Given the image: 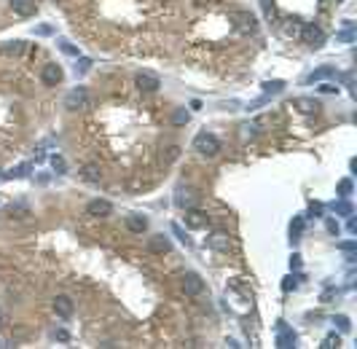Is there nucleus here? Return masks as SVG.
<instances>
[{
	"label": "nucleus",
	"instance_id": "24",
	"mask_svg": "<svg viewBox=\"0 0 357 349\" xmlns=\"http://www.w3.org/2000/svg\"><path fill=\"white\" fill-rule=\"evenodd\" d=\"M301 231H304V220L296 218V223L290 226V242H298L301 239Z\"/></svg>",
	"mask_w": 357,
	"mask_h": 349
},
{
	"label": "nucleus",
	"instance_id": "22",
	"mask_svg": "<svg viewBox=\"0 0 357 349\" xmlns=\"http://www.w3.org/2000/svg\"><path fill=\"white\" fill-rule=\"evenodd\" d=\"M188 118H191V113H188L185 108H177V110L172 113V124H177V126H180V124H188Z\"/></svg>",
	"mask_w": 357,
	"mask_h": 349
},
{
	"label": "nucleus",
	"instance_id": "23",
	"mask_svg": "<svg viewBox=\"0 0 357 349\" xmlns=\"http://www.w3.org/2000/svg\"><path fill=\"white\" fill-rule=\"evenodd\" d=\"M352 191H354V185H352V180H349V177H344V180H341V183H338V194H341V196H344V199H349V196H352Z\"/></svg>",
	"mask_w": 357,
	"mask_h": 349
},
{
	"label": "nucleus",
	"instance_id": "33",
	"mask_svg": "<svg viewBox=\"0 0 357 349\" xmlns=\"http://www.w3.org/2000/svg\"><path fill=\"white\" fill-rule=\"evenodd\" d=\"M59 49H62L64 54H73V56H78V49H73V46H70L68 41H59Z\"/></svg>",
	"mask_w": 357,
	"mask_h": 349
},
{
	"label": "nucleus",
	"instance_id": "9",
	"mask_svg": "<svg viewBox=\"0 0 357 349\" xmlns=\"http://www.w3.org/2000/svg\"><path fill=\"white\" fill-rule=\"evenodd\" d=\"M86 215H91V218H108V215H113V204L108 199H91L86 204Z\"/></svg>",
	"mask_w": 357,
	"mask_h": 349
},
{
	"label": "nucleus",
	"instance_id": "5",
	"mask_svg": "<svg viewBox=\"0 0 357 349\" xmlns=\"http://www.w3.org/2000/svg\"><path fill=\"white\" fill-rule=\"evenodd\" d=\"M301 38H304V43L309 46V49H322L325 46V30L319 24H306Z\"/></svg>",
	"mask_w": 357,
	"mask_h": 349
},
{
	"label": "nucleus",
	"instance_id": "21",
	"mask_svg": "<svg viewBox=\"0 0 357 349\" xmlns=\"http://www.w3.org/2000/svg\"><path fill=\"white\" fill-rule=\"evenodd\" d=\"M83 180H89V183H100V169L89 164V167H83Z\"/></svg>",
	"mask_w": 357,
	"mask_h": 349
},
{
	"label": "nucleus",
	"instance_id": "12",
	"mask_svg": "<svg viewBox=\"0 0 357 349\" xmlns=\"http://www.w3.org/2000/svg\"><path fill=\"white\" fill-rule=\"evenodd\" d=\"M54 312L59 314V317H73L75 312V304H73V298L70 296H54Z\"/></svg>",
	"mask_w": 357,
	"mask_h": 349
},
{
	"label": "nucleus",
	"instance_id": "2",
	"mask_svg": "<svg viewBox=\"0 0 357 349\" xmlns=\"http://www.w3.org/2000/svg\"><path fill=\"white\" fill-rule=\"evenodd\" d=\"M193 150H199L202 156H218L220 150V140L212 135V132H199L193 137Z\"/></svg>",
	"mask_w": 357,
	"mask_h": 349
},
{
	"label": "nucleus",
	"instance_id": "31",
	"mask_svg": "<svg viewBox=\"0 0 357 349\" xmlns=\"http://www.w3.org/2000/svg\"><path fill=\"white\" fill-rule=\"evenodd\" d=\"M51 338H59V341H70V333L64 331V328H56V331H51Z\"/></svg>",
	"mask_w": 357,
	"mask_h": 349
},
{
	"label": "nucleus",
	"instance_id": "15",
	"mask_svg": "<svg viewBox=\"0 0 357 349\" xmlns=\"http://www.w3.org/2000/svg\"><path fill=\"white\" fill-rule=\"evenodd\" d=\"M210 244L215 250H229L231 247V239H229V234L225 231H212L210 234Z\"/></svg>",
	"mask_w": 357,
	"mask_h": 349
},
{
	"label": "nucleus",
	"instance_id": "36",
	"mask_svg": "<svg viewBox=\"0 0 357 349\" xmlns=\"http://www.w3.org/2000/svg\"><path fill=\"white\" fill-rule=\"evenodd\" d=\"M338 247H341V250H346V252H352V250H354V242H341Z\"/></svg>",
	"mask_w": 357,
	"mask_h": 349
},
{
	"label": "nucleus",
	"instance_id": "29",
	"mask_svg": "<svg viewBox=\"0 0 357 349\" xmlns=\"http://www.w3.org/2000/svg\"><path fill=\"white\" fill-rule=\"evenodd\" d=\"M333 210L341 212V215H352V204L349 202H338V204H333Z\"/></svg>",
	"mask_w": 357,
	"mask_h": 349
},
{
	"label": "nucleus",
	"instance_id": "32",
	"mask_svg": "<svg viewBox=\"0 0 357 349\" xmlns=\"http://www.w3.org/2000/svg\"><path fill=\"white\" fill-rule=\"evenodd\" d=\"M263 11H266V16H274V0H261Z\"/></svg>",
	"mask_w": 357,
	"mask_h": 349
},
{
	"label": "nucleus",
	"instance_id": "8",
	"mask_svg": "<svg viewBox=\"0 0 357 349\" xmlns=\"http://www.w3.org/2000/svg\"><path fill=\"white\" fill-rule=\"evenodd\" d=\"M64 78V73L62 68L56 62H49V65H43V70H41V81L46 83V86H59Z\"/></svg>",
	"mask_w": 357,
	"mask_h": 349
},
{
	"label": "nucleus",
	"instance_id": "4",
	"mask_svg": "<svg viewBox=\"0 0 357 349\" xmlns=\"http://www.w3.org/2000/svg\"><path fill=\"white\" fill-rule=\"evenodd\" d=\"M199 191L196 188H191V185H180L177 188V194H175V204L180 207V210H193L196 204H199Z\"/></svg>",
	"mask_w": 357,
	"mask_h": 349
},
{
	"label": "nucleus",
	"instance_id": "35",
	"mask_svg": "<svg viewBox=\"0 0 357 349\" xmlns=\"http://www.w3.org/2000/svg\"><path fill=\"white\" fill-rule=\"evenodd\" d=\"M322 346H325V349H331V346H338V336H328Z\"/></svg>",
	"mask_w": 357,
	"mask_h": 349
},
{
	"label": "nucleus",
	"instance_id": "40",
	"mask_svg": "<svg viewBox=\"0 0 357 349\" xmlns=\"http://www.w3.org/2000/svg\"><path fill=\"white\" fill-rule=\"evenodd\" d=\"M6 325V314H3V309H0V328Z\"/></svg>",
	"mask_w": 357,
	"mask_h": 349
},
{
	"label": "nucleus",
	"instance_id": "19",
	"mask_svg": "<svg viewBox=\"0 0 357 349\" xmlns=\"http://www.w3.org/2000/svg\"><path fill=\"white\" fill-rule=\"evenodd\" d=\"M24 51V41H11V43H6V46H0V54H22Z\"/></svg>",
	"mask_w": 357,
	"mask_h": 349
},
{
	"label": "nucleus",
	"instance_id": "27",
	"mask_svg": "<svg viewBox=\"0 0 357 349\" xmlns=\"http://www.w3.org/2000/svg\"><path fill=\"white\" fill-rule=\"evenodd\" d=\"M30 167H33V164H19V167H16V169H11V172H8L6 177H24L27 172H30Z\"/></svg>",
	"mask_w": 357,
	"mask_h": 349
},
{
	"label": "nucleus",
	"instance_id": "38",
	"mask_svg": "<svg viewBox=\"0 0 357 349\" xmlns=\"http://www.w3.org/2000/svg\"><path fill=\"white\" fill-rule=\"evenodd\" d=\"M309 212H312V215H319V212H322V204H312V210H309Z\"/></svg>",
	"mask_w": 357,
	"mask_h": 349
},
{
	"label": "nucleus",
	"instance_id": "7",
	"mask_svg": "<svg viewBox=\"0 0 357 349\" xmlns=\"http://www.w3.org/2000/svg\"><path fill=\"white\" fill-rule=\"evenodd\" d=\"M180 285H183V293L185 296H199L204 290V279L196 274V271H185L180 277Z\"/></svg>",
	"mask_w": 357,
	"mask_h": 349
},
{
	"label": "nucleus",
	"instance_id": "1",
	"mask_svg": "<svg viewBox=\"0 0 357 349\" xmlns=\"http://www.w3.org/2000/svg\"><path fill=\"white\" fill-rule=\"evenodd\" d=\"M91 105H94V100L86 91V86H75L73 91L64 94V108L68 110H89Z\"/></svg>",
	"mask_w": 357,
	"mask_h": 349
},
{
	"label": "nucleus",
	"instance_id": "13",
	"mask_svg": "<svg viewBox=\"0 0 357 349\" xmlns=\"http://www.w3.org/2000/svg\"><path fill=\"white\" fill-rule=\"evenodd\" d=\"M185 223L191 226V229H207V223H210V215L193 207V210H185Z\"/></svg>",
	"mask_w": 357,
	"mask_h": 349
},
{
	"label": "nucleus",
	"instance_id": "26",
	"mask_svg": "<svg viewBox=\"0 0 357 349\" xmlns=\"http://www.w3.org/2000/svg\"><path fill=\"white\" fill-rule=\"evenodd\" d=\"M333 323L338 325V331H341V333H349V328H352V323H349V317H344V314H338V317L333 320Z\"/></svg>",
	"mask_w": 357,
	"mask_h": 349
},
{
	"label": "nucleus",
	"instance_id": "34",
	"mask_svg": "<svg viewBox=\"0 0 357 349\" xmlns=\"http://www.w3.org/2000/svg\"><path fill=\"white\" fill-rule=\"evenodd\" d=\"M172 231L177 234V237H180V242H183V244H188V237H185V234H183V229H180V226H177V223L172 226Z\"/></svg>",
	"mask_w": 357,
	"mask_h": 349
},
{
	"label": "nucleus",
	"instance_id": "3",
	"mask_svg": "<svg viewBox=\"0 0 357 349\" xmlns=\"http://www.w3.org/2000/svg\"><path fill=\"white\" fill-rule=\"evenodd\" d=\"M231 22H234V27H237V33H242V35L258 33V19H255V14H250V11H234Z\"/></svg>",
	"mask_w": 357,
	"mask_h": 349
},
{
	"label": "nucleus",
	"instance_id": "6",
	"mask_svg": "<svg viewBox=\"0 0 357 349\" xmlns=\"http://www.w3.org/2000/svg\"><path fill=\"white\" fill-rule=\"evenodd\" d=\"M135 83H137L140 91L153 94V91H158V86H161V78H158L156 73H150V70H140L137 78H135Z\"/></svg>",
	"mask_w": 357,
	"mask_h": 349
},
{
	"label": "nucleus",
	"instance_id": "11",
	"mask_svg": "<svg viewBox=\"0 0 357 349\" xmlns=\"http://www.w3.org/2000/svg\"><path fill=\"white\" fill-rule=\"evenodd\" d=\"M8 6H11V11L19 14V16H35L38 14V3L35 0H8Z\"/></svg>",
	"mask_w": 357,
	"mask_h": 349
},
{
	"label": "nucleus",
	"instance_id": "14",
	"mask_svg": "<svg viewBox=\"0 0 357 349\" xmlns=\"http://www.w3.org/2000/svg\"><path fill=\"white\" fill-rule=\"evenodd\" d=\"M126 229L132 234H143L148 229V218H143V215H126Z\"/></svg>",
	"mask_w": 357,
	"mask_h": 349
},
{
	"label": "nucleus",
	"instance_id": "10",
	"mask_svg": "<svg viewBox=\"0 0 357 349\" xmlns=\"http://www.w3.org/2000/svg\"><path fill=\"white\" fill-rule=\"evenodd\" d=\"M148 250L156 252V256H164V252L172 250V239L164 237V234H153V237H148Z\"/></svg>",
	"mask_w": 357,
	"mask_h": 349
},
{
	"label": "nucleus",
	"instance_id": "25",
	"mask_svg": "<svg viewBox=\"0 0 357 349\" xmlns=\"http://www.w3.org/2000/svg\"><path fill=\"white\" fill-rule=\"evenodd\" d=\"M263 89H266V94H279V91H285V83L282 81H269V83H263Z\"/></svg>",
	"mask_w": 357,
	"mask_h": 349
},
{
	"label": "nucleus",
	"instance_id": "30",
	"mask_svg": "<svg viewBox=\"0 0 357 349\" xmlns=\"http://www.w3.org/2000/svg\"><path fill=\"white\" fill-rule=\"evenodd\" d=\"M91 68V59H86V56H81L78 59V65H75V73H86Z\"/></svg>",
	"mask_w": 357,
	"mask_h": 349
},
{
	"label": "nucleus",
	"instance_id": "20",
	"mask_svg": "<svg viewBox=\"0 0 357 349\" xmlns=\"http://www.w3.org/2000/svg\"><path fill=\"white\" fill-rule=\"evenodd\" d=\"M177 156H180V148H177V145H169V148H164V150H161V164H172Z\"/></svg>",
	"mask_w": 357,
	"mask_h": 349
},
{
	"label": "nucleus",
	"instance_id": "17",
	"mask_svg": "<svg viewBox=\"0 0 357 349\" xmlns=\"http://www.w3.org/2000/svg\"><path fill=\"white\" fill-rule=\"evenodd\" d=\"M277 346H296V333L293 331H285V325L279 328V336H277Z\"/></svg>",
	"mask_w": 357,
	"mask_h": 349
},
{
	"label": "nucleus",
	"instance_id": "28",
	"mask_svg": "<svg viewBox=\"0 0 357 349\" xmlns=\"http://www.w3.org/2000/svg\"><path fill=\"white\" fill-rule=\"evenodd\" d=\"M51 167L56 169V172H68V164H64L62 156H51Z\"/></svg>",
	"mask_w": 357,
	"mask_h": 349
},
{
	"label": "nucleus",
	"instance_id": "16",
	"mask_svg": "<svg viewBox=\"0 0 357 349\" xmlns=\"http://www.w3.org/2000/svg\"><path fill=\"white\" fill-rule=\"evenodd\" d=\"M296 105H298L301 113H317L319 108H322V105H319L317 100H312V97H298V100H296Z\"/></svg>",
	"mask_w": 357,
	"mask_h": 349
},
{
	"label": "nucleus",
	"instance_id": "39",
	"mask_svg": "<svg viewBox=\"0 0 357 349\" xmlns=\"http://www.w3.org/2000/svg\"><path fill=\"white\" fill-rule=\"evenodd\" d=\"M290 266H293V269H298V266H301V258H298V256H293V261H290Z\"/></svg>",
	"mask_w": 357,
	"mask_h": 349
},
{
	"label": "nucleus",
	"instance_id": "18",
	"mask_svg": "<svg viewBox=\"0 0 357 349\" xmlns=\"http://www.w3.org/2000/svg\"><path fill=\"white\" fill-rule=\"evenodd\" d=\"M331 75H336V70H333V68H319V70H314V73H309V75H306V83H314V81L331 78Z\"/></svg>",
	"mask_w": 357,
	"mask_h": 349
},
{
	"label": "nucleus",
	"instance_id": "37",
	"mask_svg": "<svg viewBox=\"0 0 357 349\" xmlns=\"http://www.w3.org/2000/svg\"><path fill=\"white\" fill-rule=\"evenodd\" d=\"M328 231H331V234H338V223H336V220H328Z\"/></svg>",
	"mask_w": 357,
	"mask_h": 349
}]
</instances>
